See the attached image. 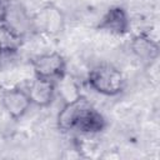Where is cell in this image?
Listing matches in <instances>:
<instances>
[{"label":"cell","mask_w":160,"mask_h":160,"mask_svg":"<svg viewBox=\"0 0 160 160\" xmlns=\"http://www.w3.org/2000/svg\"><path fill=\"white\" fill-rule=\"evenodd\" d=\"M99 28L118 35L125 34L129 29V19L125 10L119 6L109 9L99 24Z\"/></svg>","instance_id":"7"},{"label":"cell","mask_w":160,"mask_h":160,"mask_svg":"<svg viewBox=\"0 0 160 160\" xmlns=\"http://www.w3.org/2000/svg\"><path fill=\"white\" fill-rule=\"evenodd\" d=\"M58 125L62 130L81 132H99L105 126L102 115L96 111L88 99L78 96L69 100L58 115Z\"/></svg>","instance_id":"1"},{"label":"cell","mask_w":160,"mask_h":160,"mask_svg":"<svg viewBox=\"0 0 160 160\" xmlns=\"http://www.w3.org/2000/svg\"><path fill=\"white\" fill-rule=\"evenodd\" d=\"M31 101L26 90L21 89H10L2 95V106L8 114L14 119H20L30 108Z\"/></svg>","instance_id":"4"},{"label":"cell","mask_w":160,"mask_h":160,"mask_svg":"<svg viewBox=\"0 0 160 160\" xmlns=\"http://www.w3.org/2000/svg\"><path fill=\"white\" fill-rule=\"evenodd\" d=\"M32 68L36 78L46 80H60L65 72V60L58 52L44 54L32 60Z\"/></svg>","instance_id":"3"},{"label":"cell","mask_w":160,"mask_h":160,"mask_svg":"<svg viewBox=\"0 0 160 160\" xmlns=\"http://www.w3.org/2000/svg\"><path fill=\"white\" fill-rule=\"evenodd\" d=\"M88 81L98 92L108 96L118 95L124 89V76L116 68L111 65H99L89 72Z\"/></svg>","instance_id":"2"},{"label":"cell","mask_w":160,"mask_h":160,"mask_svg":"<svg viewBox=\"0 0 160 160\" xmlns=\"http://www.w3.org/2000/svg\"><path fill=\"white\" fill-rule=\"evenodd\" d=\"M131 49L138 58L146 61H151L159 55L158 44L146 35H138L131 42Z\"/></svg>","instance_id":"8"},{"label":"cell","mask_w":160,"mask_h":160,"mask_svg":"<svg viewBox=\"0 0 160 160\" xmlns=\"http://www.w3.org/2000/svg\"><path fill=\"white\" fill-rule=\"evenodd\" d=\"M22 34L6 18L0 16V51L10 54L18 50L21 45Z\"/></svg>","instance_id":"6"},{"label":"cell","mask_w":160,"mask_h":160,"mask_svg":"<svg viewBox=\"0 0 160 160\" xmlns=\"http://www.w3.org/2000/svg\"><path fill=\"white\" fill-rule=\"evenodd\" d=\"M8 2H10V0H0V4H2V5L8 4Z\"/></svg>","instance_id":"9"},{"label":"cell","mask_w":160,"mask_h":160,"mask_svg":"<svg viewBox=\"0 0 160 160\" xmlns=\"http://www.w3.org/2000/svg\"><path fill=\"white\" fill-rule=\"evenodd\" d=\"M31 104L38 106H48L55 95V85L54 81L36 78L30 82L26 90Z\"/></svg>","instance_id":"5"}]
</instances>
